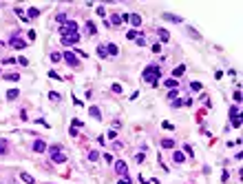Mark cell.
Wrapping results in <instances>:
<instances>
[{
	"instance_id": "obj_30",
	"label": "cell",
	"mask_w": 243,
	"mask_h": 184,
	"mask_svg": "<svg viewBox=\"0 0 243 184\" xmlns=\"http://www.w3.org/2000/svg\"><path fill=\"white\" fill-rule=\"evenodd\" d=\"M183 155H194V151H192L190 144H183Z\"/></svg>"
},
{
	"instance_id": "obj_38",
	"label": "cell",
	"mask_w": 243,
	"mask_h": 184,
	"mask_svg": "<svg viewBox=\"0 0 243 184\" xmlns=\"http://www.w3.org/2000/svg\"><path fill=\"white\" fill-rule=\"evenodd\" d=\"M188 33H190V36H192V38H197V40H199V38H201V36H199V33H197V31H194V29H192V27H188Z\"/></svg>"
},
{
	"instance_id": "obj_43",
	"label": "cell",
	"mask_w": 243,
	"mask_h": 184,
	"mask_svg": "<svg viewBox=\"0 0 243 184\" xmlns=\"http://www.w3.org/2000/svg\"><path fill=\"white\" fill-rule=\"evenodd\" d=\"M232 98H234V102H241L243 96H241V91H234V96H232Z\"/></svg>"
},
{
	"instance_id": "obj_24",
	"label": "cell",
	"mask_w": 243,
	"mask_h": 184,
	"mask_svg": "<svg viewBox=\"0 0 243 184\" xmlns=\"http://www.w3.org/2000/svg\"><path fill=\"white\" fill-rule=\"evenodd\" d=\"M97 56L100 58H106L108 56V53H106V44H100V47H97Z\"/></svg>"
},
{
	"instance_id": "obj_10",
	"label": "cell",
	"mask_w": 243,
	"mask_h": 184,
	"mask_svg": "<svg viewBox=\"0 0 243 184\" xmlns=\"http://www.w3.org/2000/svg\"><path fill=\"white\" fill-rule=\"evenodd\" d=\"M161 18L168 20V22H183V18L181 16H175V13H161Z\"/></svg>"
},
{
	"instance_id": "obj_28",
	"label": "cell",
	"mask_w": 243,
	"mask_h": 184,
	"mask_svg": "<svg viewBox=\"0 0 243 184\" xmlns=\"http://www.w3.org/2000/svg\"><path fill=\"white\" fill-rule=\"evenodd\" d=\"M135 42H137V44H142V47H146V44H148V42H146V38H144L142 33H139L137 38H135Z\"/></svg>"
},
{
	"instance_id": "obj_39",
	"label": "cell",
	"mask_w": 243,
	"mask_h": 184,
	"mask_svg": "<svg viewBox=\"0 0 243 184\" xmlns=\"http://www.w3.org/2000/svg\"><path fill=\"white\" fill-rule=\"evenodd\" d=\"M232 126L239 129V126H241V118H232Z\"/></svg>"
},
{
	"instance_id": "obj_19",
	"label": "cell",
	"mask_w": 243,
	"mask_h": 184,
	"mask_svg": "<svg viewBox=\"0 0 243 184\" xmlns=\"http://www.w3.org/2000/svg\"><path fill=\"white\" fill-rule=\"evenodd\" d=\"M183 71H186V67H183V64H181V67H175V71H172V78L177 80L179 76H183Z\"/></svg>"
},
{
	"instance_id": "obj_40",
	"label": "cell",
	"mask_w": 243,
	"mask_h": 184,
	"mask_svg": "<svg viewBox=\"0 0 243 184\" xmlns=\"http://www.w3.org/2000/svg\"><path fill=\"white\" fill-rule=\"evenodd\" d=\"M106 135H108V137H111V140H115V135H117V129H111V131H108V133H106Z\"/></svg>"
},
{
	"instance_id": "obj_34",
	"label": "cell",
	"mask_w": 243,
	"mask_h": 184,
	"mask_svg": "<svg viewBox=\"0 0 243 184\" xmlns=\"http://www.w3.org/2000/svg\"><path fill=\"white\" fill-rule=\"evenodd\" d=\"M170 104H172V107L177 109V107H181V104H183V100H179V98H175V100H170Z\"/></svg>"
},
{
	"instance_id": "obj_31",
	"label": "cell",
	"mask_w": 243,
	"mask_h": 184,
	"mask_svg": "<svg viewBox=\"0 0 243 184\" xmlns=\"http://www.w3.org/2000/svg\"><path fill=\"white\" fill-rule=\"evenodd\" d=\"M137 36H139V33H137L135 29H130V31L126 33V38H128V40H135V38H137Z\"/></svg>"
},
{
	"instance_id": "obj_14",
	"label": "cell",
	"mask_w": 243,
	"mask_h": 184,
	"mask_svg": "<svg viewBox=\"0 0 243 184\" xmlns=\"http://www.w3.org/2000/svg\"><path fill=\"white\" fill-rule=\"evenodd\" d=\"M157 36H159L161 42H168V40H170V33H168L166 29H157Z\"/></svg>"
},
{
	"instance_id": "obj_32",
	"label": "cell",
	"mask_w": 243,
	"mask_h": 184,
	"mask_svg": "<svg viewBox=\"0 0 243 184\" xmlns=\"http://www.w3.org/2000/svg\"><path fill=\"white\" fill-rule=\"evenodd\" d=\"M51 62H62V53H51Z\"/></svg>"
},
{
	"instance_id": "obj_27",
	"label": "cell",
	"mask_w": 243,
	"mask_h": 184,
	"mask_svg": "<svg viewBox=\"0 0 243 184\" xmlns=\"http://www.w3.org/2000/svg\"><path fill=\"white\" fill-rule=\"evenodd\" d=\"M55 22L64 24V22H67V13H58V16H55Z\"/></svg>"
},
{
	"instance_id": "obj_7",
	"label": "cell",
	"mask_w": 243,
	"mask_h": 184,
	"mask_svg": "<svg viewBox=\"0 0 243 184\" xmlns=\"http://www.w3.org/2000/svg\"><path fill=\"white\" fill-rule=\"evenodd\" d=\"M9 44H11L13 49H24V47H27V42L20 38V36H11V40H9Z\"/></svg>"
},
{
	"instance_id": "obj_26",
	"label": "cell",
	"mask_w": 243,
	"mask_h": 184,
	"mask_svg": "<svg viewBox=\"0 0 243 184\" xmlns=\"http://www.w3.org/2000/svg\"><path fill=\"white\" fill-rule=\"evenodd\" d=\"M172 146H175L172 140H161V149H172Z\"/></svg>"
},
{
	"instance_id": "obj_15",
	"label": "cell",
	"mask_w": 243,
	"mask_h": 184,
	"mask_svg": "<svg viewBox=\"0 0 243 184\" xmlns=\"http://www.w3.org/2000/svg\"><path fill=\"white\" fill-rule=\"evenodd\" d=\"M172 160H175V164H179V162H183V160H186V155H183V151H175V153H172Z\"/></svg>"
},
{
	"instance_id": "obj_21",
	"label": "cell",
	"mask_w": 243,
	"mask_h": 184,
	"mask_svg": "<svg viewBox=\"0 0 243 184\" xmlns=\"http://www.w3.org/2000/svg\"><path fill=\"white\" fill-rule=\"evenodd\" d=\"M5 80H9V82H18V80H20V73H7Z\"/></svg>"
},
{
	"instance_id": "obj_9",
	"label": "cell",
	"mask_w": 243,
	"mask_h": 184,
	"mask_svg": "<svg viewBox=\"0 0 243 184\" xmlns=\"http://www.w3.org/2000/svg\"><path fill=\"white\" fill-rule=\"evenodd\" d=\"M128 22L137 29V27H142V16H139V13H130L128 16Z\"/></svg>"
},
{
	"instance_id": "obj_8",
	"label": "cell",
	"mask_w": 243,
	"mask_h": 184,
	"mask_svg": "<svg viewBox=\"0 0 243 184\" xmlns=\"http://www.w3.org/2000/svg\"><path fill=\"white\" fill-rule=\"evenodd\" d=\"M33 151H35V153H44V151H46V142L38 137V140L33 142Z\"/></svg>"
},
{
	"instance_id": "obj_18",
	"label": "cell",
	"mask_w": 243,
	"mask_h": 184,
	"mask_svg": "<svg viewBox=\"0 0 243 184\" xmlns=\"http://www.w3.org/2000/svg\"><path fill=\"white\" fill-rule=\"evenodd\" d=\"M20 180H22V182H24V184H35V180H33V178H31V175H29V173H24V171H22V173H20Z\"/></svg>"
},
{
	"instance_id": "obj_20",
	"label": "cell",
	"mask_w": 243,
	"mask_h": 184,
	"mask_svg": "<svg viewBox=\"0 0 243 184\" xmlns=\"http://www.w3.org/2000/svg\"><path fill=\"white\" fill-rule=\"evenodd\" d=\"M86 33H89V36H95V33H97V29H95V24H93L91 20L86 22Z\"/></svg>"
},
{
	"instance_id": "obj_4",
	"label": "cell",
	"mask_w": 243,
	"mask_h": 184,
	"mask_svg": "<svg viewBox=\"0 0 243 184\" xmlns=\"http://www.w3.org/2000/svg\"><path fill=\"white\" fill-rule=\"evenodd\" d=\"M64 47H73V44H78L80 42V36L78 33H71V36H62V40H60Z\"/></svg>"
},
{
	"instance_id": "obj_17",
	"label": "cell",
	"mask_w": 243,
	"mask_h": 184,
	"mask_svg": "<svg viewBox=\"0 0 243 184\" xmlns=\"http://www.w3.org/2000/svg\"><path fill=\"white\" fill-rule=\"evenodd\" d=\"M117 24H122V13H113V16H111V27H117Z\"/></svg>"
},
{
	"instance_id": "obj_13",
	"label": "cell",
	"mask_w": 243,
	"mask_h": 184,
	"mask_svg": "<svg viewBox=\"0 0 243 184\" xmlns=\"http://www.w3.org/2000/svg\"><path fill=\"white\" fill-rule=\"evenodd\" d=\"M89 113H91L93 120H102V111H100L97 107H91V109H89Z\"/></svg>"
},
{
	"instance_id": "obj_25",
	"label": "cell",
	"mask_w": 243,
	"mask_h": 184,
	"mask_svg": "<svg viewBox=\"0 0 243 184\" xmlns=\"http://www.w3.org/2000/svg\"><path fill=\"white\" fill-rule=\"evenodd\" d=\"M164 84H166L168 89H175V87H177V80H175V78H168V80L164 82Z\"/></svg>"
},
{
	"instance_id": "obj_1",
	"label": "cell",
	"mask_w": 243,
	"mask_h": 184,
	"mask_svg": "<svg viewBox=\"0 0 243 184\" xmlns=\"http://www.w3.org/2000/svg\"><path fill=\"white\" fill-rule=\"evenodd\" d=\"M161 76V69H159V64H148V67L144 69V73H142V78L148 82V84H153V87H157L159 84V78Z\"/></svg>"
},
{
	"instance_id": "obj_5",
	"label": "cell",
	"mask_w": 243,
	"mask_h": 184,
	"mask_svg": "<svg viewBox=\"0 0 243 184\" xmlns=\"http://www.w3.org/2000/svg\"><path fill=\"white\" fill-rule=\"evenodd\" d=\"M62 60H67V62L71 64V67H80V60H78V56H75L73 51H67V53L62 56Z\"/></svg>"
},
{
	"instance_id": "obj_6",
	"label": "cell",
	"mask_w": 243,
	"mask_h": 184,
	"mask_svg": "<svg viewBox=\"0 0 243 184\" xmlns=\"http://www.w3.org/2000/svg\"><path fill=\"white\" fill-rule=\"evenodd\" d=\"M115 173H117V175H122V178L128 175V167H126L124 160H117V162H115Z\"/></svg>"
},
{
	"instance_id": "obj_33",
	"label": "cell",
	"mask_w": 243,
	"mask_h": 184,
	"mask_svg": "<svg viewBox=\"0 0 243 184\" xmlns=\"http://www.w3.org/2000/svg\"><path fill=\"white\" fill-rule=\"evenodd\" d=\"M111 91H113V93H122V91H124V89H122V84H117V82H115V84L111 87Z\"/></svg>"
},
{
	"instance_id": "obj_29",
	"label": "cell",
	"mask_w": 243,
	"mask_h": 184,
	"mask_svg": "<svg viewBox=\"0 0 243 184\" xmlns=\"http://www.w3.org/2000/svg\"><path fill=\"white\" fill-rule=\"evenodd\" d=\"M29 16H31V18H38V16H40V9H35V7H29Z\"/></svg>"
},
{
	"instance_id": "obj_46",
	"label": "cell",
	"mask_w": 243,
	"mask_h": 184,
	"mask_svg": "<svg viewBox=\"0 0 243 184\" xmlns=\"http://www.w3.org/2000/svg\"><path fill=\"white\" fill-rule=\"evenodd\" d=\"M16 62H20V64H22V67H27V64H29V60H27V58H18Z\"/></svg>"
},
{
	"instance_id": "obj_12",
	"label": "cell",
	"mask_w": 243,
	"mask_h": 184,
	"mask_svg": "<svg viewBox=\"0 0 243 184\" xmlns=\"http://www.w3.org/2000/svg\"><path fill=\"white\" fill-rule=\"evenodd\" d=\"M18 96H20V91H18V89H9V91H7V100H9V102L18 100Z\"/></svg>"
},
{
	"instance_id": "obj_42",
	"label": "cell",
	"mask_w": 243,
	"mask_h": 184,
	"mask_svg": "<svg viewBox=\"0 0 243 184\" xmlns=\"http://www.w3.org/2000/svg\"><path fill=\"white\" fill-rule=\"evenodd\" d=\"M113 149L115 151H122V149H124V144H122V142H113Z\"/></svg>"
},
{
	"instance_id": "obj_22",
	"label": "cell",
	"mask_w": 243,
	"mask_h": 184,
	"mask_svg": "<svg viewBox=\"0 0 243 184\" xmlns=\"http://www.w3.org/2000/svg\"><path fill=\"white\" fill-rule=\"evenodd\" d=\"M49 100H51V102H60L62 96L58 93V91H51V93H49Z\"/></svg>"
},
{
	"instance_id": "obj_41",
	"label": "cell",
	"mask_w": 243,
	"mask_h": 184,
	"mask_svg": "<svg viewBox=\"0 0 243 184\" xmlns=\"http://www.w3.org/2000/svg\"><path fill=\"white\" fill-rule=\"evenodd\" d=\"M190 89H192V91H199L201 84H199V82H190Z\"/></svg>"
},
{
	"instance_id": "obj_36",
	"label": "cell",
	"mask_w": 243,
	"mask_h": 184,
	"mask_svg": "<svg viewBox=\"0 0 243 184\" xmlns=\"http://www.w3.org/2000/svg\"><path fill=\"white\" fill-rule=\"evenodd\" d=\"M230 118H239V107H232L230 109Z\"/></svg>"
},
{
	"instance_id": "obj_45",
	"label": "cell",
	"mask_w": 243,
	"mask_h": 184,
	"mask_svg": "<svg viewBox=\"0 0 243 184\" xmlns=\"http://www.w3.org/2000/svg\"><path fill=\"white\" fill-rule=\"evenodd\" d=\"M97 16H102V18H106V11H104V7H97Z\"/></svg>"
},
{
	"instance_id": "obj_2",
	"label": "cell",
	"mask_w": 243,
	"mask_h": 184,
	"mask_svg": "<svg viewBox=\"0 0 243 184\" xmlns=\"http://www.w3.org/2000/svg\"><path fill=\"white\" fill-rule=\"evenodd\" d=\"M51 162H55V164H64V162H67V155L62 153V146L60 144L51 146Z\"/></svg>"
},
{
	"instance_id": "obj_35",
	"label": "cell",
	"mask_w": 243,
	"mask_h": 184,
	"mask_svg": "<svg viewBox=\"0 0 243 184\" xmlns=\"http://www.w3.org/2000/svg\"><path fill=\"white\" fill-rule=\"evenodd\" d=\"M144 160H146V155H144V151H142V153H137V155H135V162H139V164H142V162H144Z\"/></svg>"
},
{
	"instance_id": "obj_37",
	"label": "cell",
	"mask_w": 243,
	"mask_h": 184,
	"mask_svg": "<svg viewBox=\"0 0 243 184\" xmlns=\"http://www.w3.org/2000/svg\"><path fill=\"white\" fill-rule=\"evenodd\" d=\"M49 78H51V80H64V78L60 76V73H55V71H51V73H49Z\"/></svg>"
},
{
	"instance_id": "obj_23",
	"label": "cell",
	"mask_w": 243,
	"mask_h": 184,
	"mask_svg": "<svg viewBox=\"0 0 243 184\" xmlns=\"http://www.w3.org/2000/svg\"><path fill=\"white\" fill-rule=\"evenodd\" d=\"M100 158H102L100 151H89V160H91V162H97Z\"/></svg>"
},
{
	"instance_id": "obj_11",
	"label": "cell",
	"mask_w": 243,
	"mask_h": 184,
	"mask_svg": "<svg viewBox=\"0 0 243 184\" xmlns=\"http://www.w3.org/2000/svg\"><path fill=\"white\" fill-rule=\"evenodd\" d=\"M106 53H108L111 58H115L117 53H119V49H117V44H113V42H108V44H106Z\"/></svg>"
},
{
	"instance_id": "obj_44",
	"label": "cell",
	"mask_w": 243,
	"mask_h": 184,
	"mask_svg": "<svg viewBox=\"0 0 243 184\" xmlns=\"http://www.w3.org/2000/svg\"><path fill=\"white\" fill-rule=\"evenodd\" d=\"M117 184H130V180H128V175H124V178H119V182Z\"/></svg>"
},
{
	"instance_id": "obj_3",
	"label": "cell",
	"mask_w": 243,
	"mask_h": 184,
	"mask_svg": "<svg viewBox=\"0 0 243 184\" xmlns=\"http://www.w3.org/2000/svg\"><path fill=\"white\" fill-rule=\"evenodd\" d=\"M60 33L62 36H71V33H78V24L73 22V20H67L62 27H60Z\"/></svg>"
},
{
	"instance_id": "obj_16",
	"label": "cell",
	"mask_w": 243,
	"mask_h": 184,
	"mask_svg": "<svg viewBox=\"0 0 243 184\" xmlns=\"http://www.w3.org/2000/svg\"><path fill=\"white\" fill-rule=\"evenodd\" d=\"M9 153V140H0V155Z\"/></svg>"
}]
</instances>
